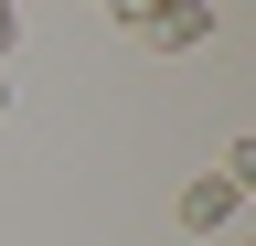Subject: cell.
I'll return each instance as SVG.
<instances>
[{"label": "cell", "instance_id": "cell-6", "mask_svg": "<svg viewBox=\"0 0 256 246\" xmlns=\"http://www.w3.org/2000/svg\"><path fill=\"white\" fill-rule=\"evenodd\" d=\"M86 11H107V0H86Z\"/></svg>", "mask_w": 256, "mask_h": 246}, {"label": "cell", "instance_id": "cell-5", "mask_svg": "<svg viewBox=\"0 0 256 246\" xmlns=\"http://www.w3.org/2000/svg\"><path fill=\"white\" fill-rule=\"evenodd\" d=\"M0 107H11V75H0Z\"/></svg>", "mask_w": 256, "mask_h": 246}, {"label": "cell", "instance_id": "cell-1", "mask_svg": "<svg viewBox=\"0 0 256 246\" xmlns=\"http://www.w3.org/2000/svg\"><path fill=\"white\" fill-rule=\"evenodd\" d=\"M235 214H246V193H235L224 171H203V182H182V225H192V235H224Z\"/></svg>", "mask_w": 256, "mask_h": 246}, {"label": "cell", "instance_id": "cell-4", "mask_svg": "<svg viewBox=\"0 0 256 246\" xmlns=\"http://www.w3.org/2000/svg\"><path fill=\"white\" fill-rule=\"evenodd\" d=\"M11 43H22V11H11V0H0V65H11Z\"/></svg>", "mask_w": 256, "mask_h": 246}, {"label": "cell", "instance_id": "cell-3", "mask_svg": "<svg viewBox=\"0 0 256 246\" xmlns=\"http://www.w3.org/2000/svg\"><path fill=\"white\" fill-rule=\"evenodd\" d=\"M107 11H118V33H139V43H150V33H160V11H171V0H107Z\"/></svg>", "mask_w": 256, "mask_h": 246}, {"label": "cell", "instance_id": "cell-2", "mask_svg": "<svg viewBox=\"0 0 256 246\" xmlns=\"http://www.w3.org/2000/svg\"><path fill=\"white\" fill-rule=\"evenodd\" d=\"M150 43H160V54H192V43H214V11H203V0H171Z\"/></svg>", "mask_w": 256, "mask_h": 246}]
</instances>
